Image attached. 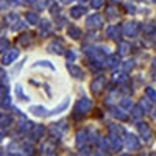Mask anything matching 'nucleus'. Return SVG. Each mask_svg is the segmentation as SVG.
I'll return each instance as SVG.
<instances>
[{
    "label": "nucleus",
    "mask_w": 156,
    "mask_h": 156,
    "mask_svg": "<svg viewBox=\"0 0 156 156\" xmlns=\"http://www.w3.org/2000/svg\"><path fill=\"white\" fill-rule=\"evenodd\" d=\"M90 101L87 98H83L81 101H78V105H76V112H80V114H86L89 109H90Z\"/></svg>",
    "instance_id": "obj_1"
},
{
    "label": "nucleus",
    "mask_w": 156,
    "mask_h": 156,
    "mask_svg": "<svg viewBox=\"0 0 156 156\" xmlns=\"http://www.w3.org/2000/svg\"><path fill=\"white\" fill-rule=\"evenodd\" d=\"M139 139L134 136V134H128L126 136V147L129 148V150H137L139 148Z\"/></svg>",
    "instance_id": "obj_2"
},
{
    "label": "nucleus",
    "mask_w": 156,
    "mask_h": 156,
    "mask_svg": "<svg viewBox=\"0 0 156 156\" xmlns=\"http://www.w3.org/2000/svg\"><path fill=\"white\" fill-rule=\"evenodd\" d=\"M17 56H19V51H17V50H9L8 53L5 55V58H3V62H5V64H11Z\"/></svg>",
    "instance_id": "obj_3"
},
{
    "label": "nucleus",
    "mask_w": 156,
    "mask_h": 156,
    "mask_svg": "<svg viewBox=\"0 0 156 156\" xmlns=\"http://www.w3.org/2000/svg\"><path fill=\"white\" fill-rule=\"evenodd\" d=\"M139 129H140V134L144 136L147 140L151 137V131H150V128H148V125L147 123H140V126H139Z\"/></svg>",
    "instance_id": "obj_4"
},
{
    "label": "nucleus",
    "mask_w": 156,
    "mask_h": 156,
    "mask_svg": "<svg viewBox=\"0 0 156 156\" xmlns=\"http://www.w3.org/2000/svg\"><path fill=\"white\" fill-rule=\"evenodd\" d=\"M42 134H44V126L37 125V126L33 128V139H34V140L39 139V137H42Z\"/></svg>",
    "instance_id": "obj_5"
},
{
    "label": "nucleus",
    "mask_w": 156,
    "mask_h": 156,
    "mask_svg": "<svg viewBox=\"0 0 156 156\" xmlns=\"http://www.w3.org/2000/svg\"><path fill=\"white\" fill-rule=\"evenodd\" d=\"M11 122H12L11 115H6V114L0 115V126H8V125H11Z\"/></svg>",
    "instance_id": "obj_6"
},
{
    "label": "nucleus",
    "mask_w": 156,
    "mask_h": 156,
    "mask_svg": "<svg viewBox=\"0 0 156 156\" xmlns=\"http://www.w3.org/2000/svg\"><path fill=\"white\" fill-rule=\"evenodd\" d=\"M84 142H86V133H84V131L76 133V145H78V147H81Z\"/></svg>",
    "instance_id": "obj_7"
},
{
    "label": "nucleus",
    "mask_w": 156,
    "mask_h": 156,
    "mask_svg": "<svg viewBox=\"0 0 156 156\" xmlns=\"http://www.w3.org/2000/svg\"><path fill=\"white\" fill-rule=\"evenodd\" d=\"M98 23V25H101V19H100V16H92V17H89V20H87V25L90 27L92 23Z\"/></svg>",
    "instance_id": "obj_8"
},
{
    "label": "nucleus",
    "mask_w": 156,
    "mask_h": 156,
    "mask_svg": "<svg viewBox=\"0 0 156 156\" xmlns=\"http://www.w3.org/2000/svg\"><path fill=\"white\" fill-rule=\"evenodd\" d=\"M83 12H84V8L78 6V8H73V9H72V16H73V17H80Z\"/></svg>",
    "instance_id": "obj_9"
},
{
    "label": "nucleus",
    "mask_w": 156,
    "mask_h": 156,
    "mask_svg": "<svg viewBox=\"0 0 156 156\" xmlns=\"http://www.w3.org/2000/svg\"><path fill=\"white\" fill-rule=\"evenodd\" d=\"M31 112H34L36 115H42V114H45V109L41 108V106H33L31 108Z\"/></svg>",
    "instance_id": "obj_10"
},
{
    "label": "nucleus",
    "mask_w": 156,
    "mask_h": 156,
    "mask_svg": "<svg viewBox=\"0 0 156 156\" xmlns=\"http://www.w3.org/2000/svg\"><path fill=\"white\" fill-rule=\"evenodd\" d=\"M114 115L117 117V119H120V120H125L126 119V114H122V111H114Z\"/></svg>",
    "instance_id": "obj_11"
},
{
    "label": "nucleus",
    "mask_w": 156,
    "mask_h": 156,
    "mask_svg": "<svg viewBox=\"0 0 156 156\" xmlns=\"http://www.w3.org/2000/svg\"><path fill=\"white\" fill-rule=\"evenodd\" d=\"M122 106L126 108V109H131V108H133V103L129 101V100H123V101H122Z\"/></svg>",
    "instance_id": "obj_12"
},
{
    "label": "nucleus",
    "mask_w": 156,
    "mask_h": 156,
    "mask_svg": "<svg viewBox=\"0 0 156 156\" xmlns=\"http://www.w3.org/2000/svg\"><path fill=\"white\" fill-rule=\"evenodd\" d=\"M134 30H136L134 23H128V27H126V33H128V34H131V33H134Z\"/></svg>",
    "instance_id": "obj_13"
},
{
    "label": "nucleus",
    "mask_w": 156,
    "mask_h": 156,
    "mask_svg": "<svg viewBox=\"0 0 156 156\" xmlns=\"http://www.w3.org/2000/svg\"><path fill=\"white\" fill-rule=\"evenodd\" d=\"M147 95H150V97H151V100H153V101H156V92H154L153 89H147Z\"/></svg>",
    "instance_id": "obj_14"
},
{
    "label": "nucleus",
    "mask_w": 156,
    "mask_h": 156,
    "mask_svg": "<svg viewBox=\"0 0 156 156\" xmlns=\"http://www.w3.org/2000/svg\"><path fill=\"white\" fill-rule=\"evenodd\" d=\"M69 69L75 73V76H81V75H83V73H81V70H78V69H76V67H73V66H70Z\"/></svg>",
    "instance_id": "obj_15"
},
{
    "label": "nucleus",
    "mask_w": 156,
    "mask_h": 156,
    "mask_svg": "<svg viewBox=\"0 0 156 156\" xmlns=\"http://www.w3.org/2000/svg\"><path fill=\"white\" fill-rule=\"evenodd\" d=\"M140 115H142V111H140V108H136V109H134V114H133V117H134V119H139Z\"/></svg>",
    "instance_id": "obj_16"
},
{
    "label": "nucleus",
    "mask_w": 156,
    "mask_h": 156,
    "mask_svg": "<svg viewBox=\"0 0 156 156\" xmlns=\"http://www.w3.org/2000/svg\"><path fill=\"white\" fill-rule=\"evenodd\" d=\"M6 45H8V41H6V39H2V41H0V51H2Z\"/></svg>",
    "instance_id": "obj_17"
},
{
    "label": "nucleus",
    "mask_w": 156,
    "mask_h": 156,
    "mask_svg": "<svg viewBox=\"0 0 156 156\" xmlns=\"http://www.w3.org/2000/svg\"><path fill=\"white\" fill-rule=\"evenodd\" d=\"M69 33H70L73 37H78V30H76V28H70V30H69Z\"/></svg>",
    "instance_id": "obj_18"
},
{
    "label": "nucleus",
    "mask_w": 156,
    "mask_h": 156,
    "mask_svg": "<svg viewBox=\"0 0 156 156\" xmlns=\"http://www.w3.org/2000/svg\"><path fill=\"white\" fill-rule=\"evenodd\" d=\"M101 147H103V148H108V147H109V142H108L106 139H101Z\"/></svg>",
    "instance_id": "obj_19"
},
{
    "label": "nucleus",
    "mask_w": 156,
    "mask_h": 156,
    "mask_svg": "<svg viewBox=\"0 0 156 156\" xmlns=\"http://www.w3.org/2000/svg\"><path fill=\"white\" fill-rule=\"evenodd\" d=\"M92 5H94L95 8H98V6H101V0H95V2H94V0H92Z\"/></svg>",
    "instance_id": "obj_20"
},
{
    "label": "nucleus",
    "mask_w": 156,
    "mask_h": 156,
    "mask_svg": "<svg viewBox=\"0 0 156 156\" xmlns=\"http://www.w3.org/2000/svg\"><path fill=\"white\" fill-rule=\"evenodd\" d=\"M28 20H30V22H36L37 19H36V16H34V14H30V16H28Z\"/></svg>",
    "instance_id": "obj_21"
},
{
    "label": "nucleus",
    "mask_w": 156,
    "mask_h": 156,
    "mask_svg": "<svg viewBox=\"0 0 156 156\" xmlns=\"http://www.w3.org/2000/svg\"><path fill=\"white\" fill-rule=\"evenodd\" d=\"M94 156H106V153H103V151L100 150V151H97V153H95Z\"/></svg>",
    "instance_id": "obj_22"
},
{
    "label": "nucleus",
    "mask_w": 156,
    "mask_h": 156,
    "mask_svg": "<svg viewBox=\"0 0 156 156\" xmlns=\"http://www.w3.org/2000/svg\"><path fill=\"white\" fill-rule=\"evenodd\" d=\"M87 154H89V148L84 147V148H83V156H87Z\"/></svg>",
    "instance_id": "obj_23"
},
{
    "label": "nucleus",
    "mask_w": 156,
    "mask_h": 156,
    "mask_svg": "<svg viewBox=\"0 0 156 156\" xmlns=\"http://www.w3.org/2000/svg\"><path fill=\"white\" fill-rule=\"evenodd\" d=\"M9 3H12V5H17V3H20V0H9Z\"/></svg>",
    "instance_id": "obj_24"
},
{
    "label": "nucleus",
    "mask_w": 156,
    "mask_h": 156,
    "mask_svg": "<svg viewBox=\"0 0 156 156\" xmlns=\"http://www.w3.org/2000/svg\"><path fill=\"white\" fill-rule=\"evenodd\" d=\"M47 156H56V154H55L53 151H48V153H47Z\"/></svg>",
    "instance_id": "obj_25"
},
{
    "label": "nucleus",
    "mask_w": 156,
    "mask_h": 156,
    "mask_svg": "<svg viewBox=\"0 0 156 156\" xmlns=\"http://www.w3.org/2000/svg\"><path fill=\"white\" fill-rule=\"evenodd\" d=\"M8 156H19V154H8Z\"/></svg>",
    "instance_id": "obj_26"
},
{
    "label": "nucleus",
    "mask_w": 156,
    "mask_h": 156,
    "mask_svg": "<svg viewBox=\"0 0 156 156\" xmlns=\"http://www.w3.org/2000/svg\"><path fill=\"white\" fill-rule=\"evenodd\" d=\"M122 156H131V154H122Z\"/></svg>",
    "instance_id": "obj_27"
},
{
    "label": "nucleus",
    "mask_w": 156,
    "mask_h": 156,
    "mask_svg": "<svg viewBox=\"0 0 156 156\" xmlns=\"http://www.w3.org/2000/svg\"><path fill=\"white\" fill-rule=\"evenodd\" d=\"M154 117H156V111H154Z\"/></svg>",
    "instance_id": "obj_28"
}]
</instances>
